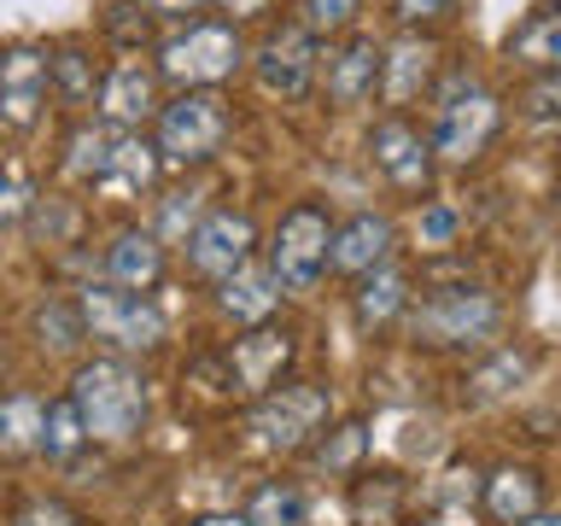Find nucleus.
I'll use <instances>...</instances> for the list:
<instances>
[{
	"mask_svg": "<svg viewBox=\"0 0 561 526\" xmlns=\"http://www.w3.org/2000/svg\"><path fill=\"white\" fill-rule=\"evenodd\" d=\"M556 100H561V70H543V77H526L520 82V117L550 123L556 117Z\"/></svg>",
	"mask_w": 561,
	"mask_h": 526,
	"instance_id": "a19ab883",
	"label": "nucleus"
},
{
	"mask_svg": "<svg viewBox=\"0 0 561 526\" xmlns=\"http://www.w3.org/2000/svg\"><path fill=\"white\" fill-rule=\"evenodd\" d=\"M140 7H147V18L158 24V35H164V30H182L193 18H205L210 0H140Z\"/></svg>",
	"mask_w": 561,
	"mask_h": 526,
	"instance_id": "79ce46f5",
	"label": "nucleus"
},
{
	"mask_svg": "<svg viewBox=\"0 0 561 526\" xmlns=\"http://www.w3.org/2000/svg\"><path fill=\"white\" fill-rule=\"evenodd\" d=\"M164 275H170V245L140 217H123L105 228V240L94 252V281H112L123 293H158Z\"/></svg>",
	"mask_w": 561,
	"mask_h": 526,
	"instance_id": "dca6fc26",
	"label": "nucleus"
},
{
	"mask_svg": "<svg viewBox=\"0 0 561 526\" xmlns=\"http://www.w3.org/2000/svg\"><path fill=\"white\" fill-rule=\"evenodd\" d=\"M410 503V480L398 468H357L351 473V521L357 526H398Z\"/></svg>",
	"mask_w": 561,
	"mask_h": 526,
	"instance_id": "a878e982",
	"label": "nucleus"
},
{
	"mask_svg": "<svg viewBox=\"0 0 561 526\" xmlns=\"http://www.w3.org/2000/svg\"><path fill=\"white\" fill-rule=\"evenodd\" d=\"M473 368H468V398L473 403H491V398H508L515 386L533 375V351L526 345H491V351H480V357H468Z\"/></svg>",
	"mask_w": 561,
	"mask_h": 526,
	"instance_id": "7c9ffc66",
	"label": "nucleus"
},
{
	"mask_svg": "<svg viewBox=\"0 0 561 526\" xmlns=\"http://www.w3.org/2000/svg\"><path fill=\"white\" fill-rule=\"evenodd\" d=\"M462 12V0H392V24L398 30H438V24H450V18Z\"/></svg>",
	"mask_w": 561,
	"mask_h": 526,
	"instance_id": "58836bf2",
	"label": "nucleus"
},
{
	"mask_svg": "<svg viewBox=\"0 0 561 526\" xmlns=\"http://www.w3.org/2000/svg\"><path fill=\"white\" fill-rule=\"evenodd\" d=\"M158 105H164V82H158L152 59L147 53H117L100 70V94H94V112L88 117L105 123V129H123V135H147Z\"/></svg>",
	"mask_w": 561,
	"mask_h": 526,
	"instance_id": "ddd939ff",
	"label": "nucleus"
},
{
	"mask_svg": "<svg viewBox=\"0 0 561 526\" xmlns=\"http://www.w3.org/2000/svg\"><path fill=\"white\" fill-rule=\"evenodd\" d=\"M363 7H368V0H298L293 18L328 47V42H340V35L363 30Z\"/></svg>",
	"mask_w": 561,
	"mask_h": 526,
	"instance_id": "c9c22d12",
	"label": "nucleus"
},
{
	"mask_svg": "<svg viewBox=\"0 0 561 526\" xmlns=\"http://www.w3.org/2000/svg\"><path fill=\"white\" fill-rule=\"evenodd\" d=\"M363 456H368V421L345 415V421H328L298 462H310L316 473H333V480H351V473L363 468Z\"/></svg>",
	"mask_w": 561,
	"mask_h": 526,
	"instance_id": "cd10ccee",
	"label": "nucleus"
},
{
	"mask_svg": "<svg viewBox=\"0 0 561 526\" xmlns=\"http://www.w3.org/2000/svg\"><path fill=\"white\" fill-rule=\"evenodd\" d=\"M47 117V42L0 47V129L35 135Z\"/></svg>",
	"mask_w": 561,
	"mask_h": 526,
	"instance_id": "a211bd4d",
	"label": "nucleus"
},
{
	"mask_svg": "<svg viewBox=\"0 0 561 526\" xmlns=\"http://www.w3.org/2000/svg\"><path fill=\"white\" fill-rule=\"evenodd\" d=\"M520 526H561V515H556V508H538V515L520 521Z\"/></svg>",
	"mask_w": 561,
	"mask_h": 526,
	"instance_id": "a18cd8bd",
	"label": "nucleus"
},
{
	"mask_svg": "<svg viewBox=\"0 0 561 526\" xmlns=\"http://www.w3.org/2000/svg\"><path fill=\"white\" fill-rule=\"evenodd\" d=\"M82 228H88V205L77 199V193H70V187H35L30 217H24V235L42 245V252L77 258V245H88Z\"/></svg>",
	"mask_w": 561,
	"mask_h": 526,
	"instance_id": "b1692460",
	"label": "nucleus"
},
{
	"mask_svg": "<svg viewBox=\"0 0 561 526\" xmlns=\"http://www.w3.org/2000/svg\"><path fill=\"white\" fill-rule=\"evenodd\" d=\"M164 187V164H158L152 140L147 135H123L112 129V147H105V170L88 199H117V205H135V199H152Z\"/></svg>",
	"mask_w": 561,
	"mask_h": 526,
	"instance_id": "412c9836",
	"label": "nucleus"
},
{
	"mask_svg": "<svg viewBox=\"0 0 561 526\" xmlns=\"http://www.w3.org/2000/svg\"><path fill=\"white\" fill-rule=\"evenodd\" d=\"M421 112H427V123H421V129H427V147L445 170H473L508 129L503 94L468 59H445L438 82L427 88V100H421Z\"/></svg>",
	"mask_w": 561,
	"mask_h": 526,
	"instance_id": "f03ea898",
	"label": "nucleus"
},
{
	"mask_svg": "<svg viewBox=\"0 0 561 526\" xmlns=\"http://www.w3.org/2000/svg\"><path fill=\"white\" fill-rule=\"evenodd\" d=\"M363 158L386 187L403 193V199H427L433 193L438 158L427 147V129H421L410 112H375V123L363 129Z\"/></svg>",
	"mask_w": 561,
	"mask_h": 526,
	"instance_id": "9b49d317",
	"label": "nucleus"
},
{
	"mask_svg": "<svg viewBox=\"0 0 561 526\" xmlns=\"http://www.w3.org/2000/svg\"><path fill=\"white\" fill-rule=\"evenodd\" d=\"M445 70V47L438 35L427 30H398L392 42H380V88H375V105L380 112H410L427 100V88L438 82Z\"/></svg>",
	"mask_w": 561,
	"mask_h": 526,
	"instance_id": "2eb2a0df",
	"label": "nucleus"
},
{
	"mask_svg": "<svg viewBox=\"0 0 561 526\" xmlns=\"http://www.w3.org/2000/svg\"><path fill=\"white\" fill-rule=\"evenodd\" d=\"M328 421H333V386L316 380V375H287L263 398L245 403V433H252V445L263 456H280V462H298Z\"/></svg>",
	"mask_w": 561,
	"mask_h": 526,
	"instance_id": "0eeeda50",
	"label": "nucleus"
},
{
	"mask_svg": "<svg viewBox=\"0 0 561 526\" xmlns=\"http://www.w3.org/2000/svg\"><path fill=\"white\" fill-rule=\"evenodd\" d=\"M65 398L77 403L88 445H140L152 421V375L147 363L112 357V351H94V357L70 363Z\"/></svg>",
	"mask_w": 561,
	"mask_h": 526,
	"instance_id": "7ed1b4c3",
	"label": "nucleus"
},
{
	"mask_svg": "<svg viewBox=\"0 0 561 526\" xmlns=\"http://www.w3.org/2000/svg\"><path fill=\"white\" fill-rule=\"evenodd\" d=\"M100 35H105V47H117V53H152L158 24L147 18V7H140V0H105Z\"/></svg>",
	"mask_w": 561,
	"mask_h": 526,
	"instance_id": "f704fd0d",
	"label": "nucleus"
},
{
	"mask_svg": "<svg viewBox=\"0 0 561 526\" xmlns=\"http://www.w3.org/2000/svg\"><path fill=\"white\" fill-rule=\"evenodd\" d=\"M410 293H415V270L403 258L392 263H380V270H368L351 281V293H345V310H351V322H357V333H392L403 322V310H410Z\"/></svg>",
	"mask_w": 561,
	"mask_h": 526,
	"instance_id": "aec40b11",
	"label": "nucleus"
},
{
	"mask_svg": "<svg viewBox=\"0 0 561 526\" xmlns=\"http://www.w3.org/2000/svg\"><path fill=\"white\" fill-rule=\"evenodd\" d=\"M508 65H520L526 77H543V70H561V12L550 7V0H538L533 12L520 18L515 30H508Z\"/></svg>",
	"mask_w": 561,
	"mask_h": 526,
	"instance_id": "393cba45",
	"label": "nucleus"
},
{
	"mask_svg": "<svg viewBox=\"0 0 561 526\" xmlns=\"http://www.w3.org/2000/svg\"><path fill=\"white\" fill-rule=\"evenodd\" d=\"M30 199H35V175H30V164L7 158V164H0V235H7V228H24Z\"/></svg>",
	"mask_w": 561,
	"mask_h": 526,
	"instance_id": "e433bc0d",
	"label": "nucleus"
},
{
	"mask_svg": "<svg viewBox=\"0 0 561 526\" xmlns=\"http://www.w3.org/2000/svg\"><path fill=\"white\" fill-rule=\"evenodd\" d=\"M316 65H322V42L298 24L293 12H270L257 42H245V70L270 100L305 105L316 94Z\"/></svg>",
	"mask_w": 561,
	"mask_h": 526,
	"instance_id": "1a4fd4ad",
	"label": "nucleus"
},
{
	"mask_svg": "<svg viewBox=\"0 0 561 526\" xmlns=\"http://www.w3.org/2000/svg\"><path fill=\"white\" fill-rule=\"evenodd\" d=\"M328 228H333V205L322 193H305L275 217L270 240L257 245L263 270L275 275V287L287 298H310L328 281Z\"/></svg>",
	"mask_w": 561,
	"mask_h": 526,
	"instance_id": "6e6552de",
	"label": "nucleus"
},
{
	"mask_svg": "<svg viewBox=\"0 0 561 526\" xmlns=\"http://www.w3.org/2000/svg\"><path fill=\"white\" fill-rule=\"evenodd\" d=\"M210 12H217V18H228V24H252V18H257V24H263V18H270L275 12V0H210Z\"/></svg>",
	"mask_w": 561,
	"mask_h": 526,
	"instance_id": "37998d69",
	"label": "nucleus"
},
{
	"mask_svg": "<svg viewBox=\"0 0 561 526\" xmlns=\"http://www.w3.org/2000/svg\"><path fill=\"white\" fill-rule=\"evenodd\" d=\"M30 333H35V345L47 351V357H65V363H77L88 357V333H82V316H77V298L70 293H42L30 305Z\"/></svg>",
	"mask_w": 561,
	"mask_h": 526,
	"instance_id": "bb28decb",
	"label": "nucleus"
},
{
	"mask_svg": "<svg viewBox=\"0 0 561 526\" xmlns=\"http://www.w3.org/2000/svg\"><path fill=\"white\" fill-rule=\"evenodd\" d=\"M503 322H508V305L485 281L438 275L410 293L398 333L415 351H433V357H480V351L503 345Z\"/></svg>",
	"mask_w": 561,
	"mask_h": 526,
	"instance_id": "f257e3e1",
	"label": "nucleus"
},
{
	"mask_svg": "<svg viewBox=\"0 0 561 526\" xmlns=\"http://www.w3.org/2000/svg\"><path fill=\"white\" fill-rule=\"evenodd\" d=\"M316 88L333 112H368L380 88V35L351 30L340 42H328L322 65H316Z\"/></svg>",
	"mask_w": 561,
	"mask_h": 526,
	"instance_id": "f3484780",
	"label": "nucleus"
},
{
	"mask_svg": "<svg viewBox=\"0 0 561 526\" xmlns=\"http://www.w3.org/2000/svg\"><path fill=\"white\" fill-rule=\"evenodd\" d=\"M70 298H77L82 333L94 351L140 363V357H152V351H164V340H170V316L152 293H123L112 281L88 275L82 287H70Z\"/></svg>",
	"mask_w": 561,
	"mask_h": 526,
	"instance_id": "39448f33",
	"label": "nucleus"
},
{
	"mask_svg": "<svg viewBox=\"0 0 561 526\" xmlns=\"http://www.w3.org/2000/svg\"><path fill=\"white\" fill-rule=\"evenodd\" d=\"M82 450H88V433H82L77 403H70L65 392H53V398L42 403V433H35V456H42V462L70 468Z\"/></svg>",
	"mask_w": 561,
	"mask_h": 526,
	"instance_id": "72a5a7b5",
	"label": "nucleus"
},
{
	"mask_svg": "<svg viewBox=\"0 0 561 526\" xmlns=\"http://www.w3.org/2000/svg\"><path fill=\"white\" fill-rule=\"evenodd\" d=\"M105 147H112V129L94 117H77L65 129V147H59V175L70 193H94L100 170H105Z\"/></svg>",
	"mask_w": 561,
	"mask_h": 526,
	"instance_id": "c756f323",
	"label": "nucleus"
},
{
	"mask_svg": "<svg viewBox=\"0 0 561 526\" xmlns=\"http://www.w3.org/2000/svg\"><path fill=\"white\" fill-rule=\"evenodd\" d=\"M182 526H245L234 508H217V515H193V521H182Z\"/></svg>",
	"mask_w": 561,
	"mask_h": 526,
	"instance_id": "c03bdc74",
	"label": "nucleus"
},
{
	"mask_svg": "<svg viewBox=\"0 0 561 526\" xmlns=\"http://www.w3.org/2000/svg\"><path fill=\"white\" fill-rule=\"evenodd\" d=\"M100 42H88V35H59V42H47V100L59 105V112L77 123L94 112V94H100Z\"/></svg>",
	"mask_w": 561,
	"mask_h": 526,
	"instance_id": "6ab92c4d",
	"label": "nucleus"
},
{
	"mask_svg": "<svg viewBox=\"0 0 561 526\" xmlns=\"http://www.w3.org/2000/svg\"><path fill=\"white\" fill-rule=\"evenodd\" d=\"M42 403L47 392H35V386H0V462H30L35 456Z\"/></svg>",
	"mask_w": 561,
	"mask_h": 526,
	"instance_id": "c85d7f7f",
	"label": "nucleus"
},
{
	"mask_svg": "<svg viewBox=\"0 0 561 526\" xmlns=\"http://www.w3.org/2000/svg\"><path fill=\"white\" fill-rule=\"evenodd\" d=\"M298 357V333L280 328V322H257V328H234V340H228L222 351H210V368H217V386L228 398L252 403L263 398L270 386L287 380V368Z\"/></svg>",
	"mask_w": 561,
	"mask_h": 526,
	"instance_id": "9d476101",
	"label": "nucleus"
},
{
	"mask_svg": "<svg viewBox=\"0 0 561 526\" xmlns=\"http://www.w3.org/2000/svg\"><path fill=\"white\" fill-rule=\"evenodd\" d=\"M245 526H310V498L305 485L287 480V473H275V480L252 485V498L240 508Z\"/></svg>",
	"mask_w": 561,
	"mask_h": 526,
	"instance_id": "2f4dec72",
	"label": "nucleus"
},
{
	"mask_svg": "<svg viewBox=\"0 0 561 526\" xmlns=\"http://www.w3.org/2000/svg\"><path fill=\"white\" fill-rule=\"evenodd\" d=\"M403 245V228L386 205H357L328 228V281H357L380 263H392Z\"/></svg>",
	"mask_w": 561,
	"mask_h": 526,
	"instance_id": "4468645a",
	"label": "nucleus"
},
{
	"mask_svg": "<svg viewBox=\"0 0 561 526\" xmlns=\"http://www.w3.org/2000/svg\"><path fill=\"white\" fill-rule=\"evenodd\" d=\"M210 305H217V316L228 328H257V322H275L280 305H287V293H280L275 275L263 270V258H252V263H240L228 281L210 287Z\"/></svg>",
	"mask_w": 561,
	"mask_h": 526,
	"instance_id": "5701e85b",
	"label": "nucleus"
},
{
	"mask_svg": "<svg viewBox=\"0 0 561 526\" xmlns=\"http://www.w3.org/2000/svg\"><path fill=\"white\" fill-rule=\"evenodd\" d=\"M228 135H234V100L222 88H170L158 117L147 123L164 175H205L228 152Z\"/></svg>",
	"mask_w": 561,
	"mask_h": 526,
	"instance_id": "20e7f679",
	"label": "nucleus"
},
{
	"mask_svg": "<svg viewBox=\"0 0 561 526\" xmlns=\"http://www.w3.org/2000/svg\"><path fill=\"white\" fill-rule=\"evenodd\" d=\"M421 205V217H415V235H421V245L427 252H445V245H456V235H462V210H456L450 199H415Z\"/></svg>",
	"mask_w": 561,
	"mask_h": 526,
	"instance_id": "4c0bfd02",
	"label": "nucleus"
},
{
	"mask_svg": "<svg viewBox=\"0 0 561 526\" xmlns=\"http://www.w3.org/2000/svg\"><path fill=\"white\" fill-rule=\"evenodd\" d=\"M147 59L158 70V82H164V94L170 88H228L245 70V30L205 12L182 30H164Z\"/></svg>",
	"mask_w": 561,
	"mask_h": 526,
	"instance_id": "423d86ee",
	"label": "nucleus"
},
{
	"mask_svg": "<svg viewBox=\"0 0 561 526\" xmlns=\"http://www.w3.org/2000/svg\"><path fill=\"white\" fill-rule=\"evenodd\" d=\"M538 508H550V485H543V468L533 462H497L480 480V515L491 526H520Z\"/></svg>",
	"mask_w": 561,
	"mask_h": 526,
	"instance_id": "4be33fe9",
	"label": "nucleus"
},
{
	"mask_svg": "<svg viewBox=\"0 0 561 526\" xmlns=\"http://www.w3.org/2000/svg\"><path fill=\"white\" fill-rule=\"evenodd\" d=\"M0 386H7V345H0Z\"/></svg>",
	"mask_w": 561,
	"mask_h": 526,
	"instance_id": "49530a36",
	"label": "nucleus"
},
{
	"mask_svg": "<svg viewBox=\"0 0 561 526\" xmlns=\"http://www.w3.org/2000/svg\"><path fill=\"white\" fill-rule=\"evenodd\" d=\"M12 526H88L82 508H70L65 498H24L18 503Z\"/></svg>",
	"mask_w": 561,
	"mask_h": 526,
	"instance_id": "ea45409f",
	"label": "nucleus"
},
{
	"mask_svg": "<svg viewBox=\"0 0 561 526\" xmlns=\"http://www.w3.org/2000/svg\"><path fill=\"white\" fill-rule=\"evenodd\" d=\"M257 217L245 205H210L199 222L187 228V240L175 245L182 252V270L199 281V287H217V281H228L240 270V263H252L257 258Z\"/></svg>",
	"mask_w": 561,
	"mask_h": 526,
	"instance_id": "f8f14e48",
	"label": "nucleus"
},
{
	"mask_svg": "<svg viewBox=\"0 0 561 526\" xmlns=\"http://www.w3.org/2000/svg\"><path fill=\"white\" fill-rule=\"evenodd\" d=\"M205 210H210V205H205V175H187L182 187H158V193H152V222H147V228H152L164 245H182L187 228L199 222Z\"/></svg>",
	"mask_w": 561,
	"mask_h": 526,
	"instance_id": "473e14b6",
	"label": "nucleus"
}]
</instances>
